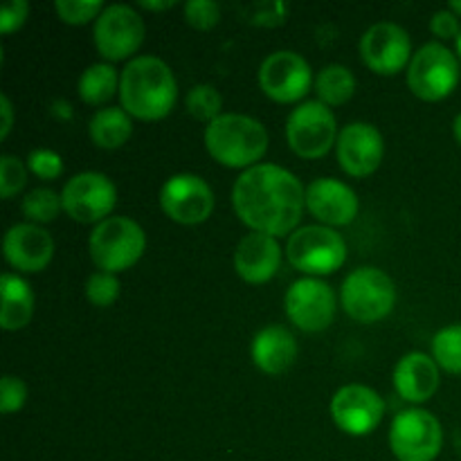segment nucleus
I'll use <instances>...</instances> for the list:
<instances>
[{"label": "nucleus", "mask_w": 461, "mask_h": 461, "mask_svg": "<svg viewBox=\"0 0 461 461\" xmlns=\"http://www.w3.org/2000/svg\"><path fill=\"white\" fill-rule=\"evenodd\" d=\"M232 207L250 232L270 237L295 232L306 207V189L295 174L279 165H255L232 187Z\"/></svg>", "instance_id": "obj_1"}, {"label": "nucleus", "mask_w": 461, "mask_h": 461, "mask_svg": "<svg viewBox=\"0 0 461 461\" xmlns=\"http://www.w3.org/2000/svg\"><path fill=\"white\" fill-rule=\"evenodd\" d=\"M178 99V84L162 59L135 57L120 72V102L131 117L144 122L162 120Z\"/></svg>", "instance_id": "obj_2"}, {"label": "nucleus", "mask_w": 461, "mask_h": 461, "mask_svg": "<svg viewBox=\"0 0 461 461\" xmlns=\"http://www.w3.org/2000/svg\"><path fill=\"white\" fill-rule=\"evenodd\" d=\"M268 131L259 120L241 113H223L205 129V147L216 162L230 169H250L268 151Z\"/></svg>", "instance_id": "obj_3"}, {"label": "nucleus", "mask_w": 461, "mask_h": 461, "mask_svg": "<svg viewBox=\"0 0 461 461\" xmlns=\"http://www.w3.org/2000/svg\"><path fill=\"white\" fill-rule=\"evenodd\" d=\"M147 250V234L138 221L129 216H111L95 225L88 239V252L93 264L104 273H122L140 261Z\"/></svg>", "instance_id": "obj_4"}, {"label": "nucleus", "mask_w": 461, "mask_h": 461, "mask_svg": "<svg viewBox=\"0 0 461 461\" xmlns=\"http://www.w3.org/2000/svg\"><path fill=\"white\" fill-rule=\"evenodd\" d=\"M342 309L351 320L372 324L387 318L396 304V286L387 273L374 266H363L342 282Z\"/></svg>", "instance_id": "obj_5"}, {"label": "nucleus", "mask_w": 461, "mask_h": 461, "mask_svg": "<svg viewBox=\"0 0 461 461\" xmlns=\"http://www.w3.org/2000/svg\"><path fill=\"white\" fill-rule=\"evenodd\" d=\"M286 255L293 268L306 275H331L347 261V243L327 225H304L288 237Z\"/></svg>", "instance_id": "obj_6"}, {"label": "nucleus", "mask_w": 461, "mask_h": 461, "mask_svg": "<svg viewBox=\"0 0 461 461\" xmlns=\"http://www.w3.org/2000/svg\"><path fill=\"white\" fill-rule=\"evenodd\" d=\"M338 124L336 115L327 104L311 99L302 102L300 106L293 108L286 120V140L288 147L300 158L318 160L327 156L331 147L338 142Z\"/></svg>", "instance_id": "obj_7"}, {"label": "nucleus", "mask_w": 461, "mask_h": 461, "mask_svg": "<svg viewBox=\"0 0 461 461\" xmlns=\"http://www.w3.org/2000/svg\"><path fill=\"white\" fill-rule=\"evenodd\" d=\"M459 84V61L446 45L426 43L412 54L408 88L423 102H441Z\"/></svg>", "instance_id": "obj_8"}, {"label": "nucleus", "mask_w": 461, "mask_h": 461, "mask_svg": "<svg viewBox=\"0 0 461 461\" xmlns=\"http://www.w3.org/2000/svg\"><path fill=\"white\" fill-rule=\"evenodd\" d=\"M444 446V430L428 410H405L390 428V448L399 461H435Z\"/></svg>", "instance_id": "obj_9"}, {"label": "nucleus", "mask_w": 461, "mask_h": 461, "mask_svg": "<svg viewBox=\"0 0 461 461\" xmlns=\"http://www.w3.org/2000/svg\"><path fill=\"white\" fill-rule=\"evenodd\" d=\"M63 212L77 223H95L111 219L117 203V189L108 176L99 171L77 174L63 185L61 192Z\"/></svg>", "instance_id": "obj_10"}, {"label": "nucleus", "mask_w": 461, "mask_h": 461, "mask_svg": "<svg viewBox=\"0 0 461 461\" xmlns=\"http://www.w3.org/2000/svg\"><path fill=\"white\" fill-rule=\"evenodd\" d=\"M142 16L131 5H108L95 21V45L97 52L108 61L129 59L144 43Z\"/></svg>", "instance_id": "obj_11"}, {"label": "nucleus", "mask_w": 461, "mask_h": 461, "mask_svg": "<svg viewBox=\"0 0 461 461\" xmlns=\"http://www.w3.org/2000/svg\"><path fill=\"white\" fill-rule=\"evenodd\" d=\"M284 309L288 320L302 331H324L336 318V293L318 277L297 279L286 291Z\"/></svg>", "instance_id": "obj_12"}, {"label": "nucleus", "mask_w": 461, "mask_h": 461, "mask_svg": "<svg viewBox=\"0 0 461 461\" xmlns=\"http://www.w3.org/2000/svg\"><path fill=\"white\" fill-rule=\"evenodd\" d=\"M313 72L309 61L293 50H277L268 54L259 68V86L266 97L279 104H293L306 97Z\"/></svg>", "instance_id": "obj_13"}, {"label": "nucleus", "mask_w": 461, "mask_h": 461, "mask_svg": "<svg viewBox=\"0 0 461 461\" xmlns=\"http://www.w3.org/2000/svg\"><path fill=\"white\" fill-rule=\"evenodd\" d=\"M214 192L196 174H176L162 185L160 207L174 223H205L214 212Z\"/></svg>", "instance_id": "obj_14"}, {"label": "nucleus", "mask_w": 461, "mask_h": 461, "mask_svg": "<svg viewBox=\"0 0 461 461\" xmlns=\"http://www.w3.org/2000/svg\"><path fill=\"white\" fill-rule=\"evenodd\" d=\"M360 57L376 75H396L412 61V41L396 23H376L360 39Z\"/></svg>", "instance_id": "obj_15"}, {"label": "nucleus", "mask_w": 461, "mask_h": 461, "mask_svg": "<svg viewBox=\"0 0 461 461\" xmlns=\"http://www.w3.org/2000/svg\"><path fill=\"white\" fill-rule=\"evenodd\" d=\"M385 403L381 396L367 385H351L340 387L331 399V417L342 432L351 437H365L376 430L381 423Z\"/></svg>", "instance_id": "obj_16"}, {"label": "nucleus", "mask_w": 461, "mask_h": 461, "mask_svg": "<svg viewBox=\"0 0 461 461\" xmlns=\"http://www.w3.org/2000/svg\"><path fill=\"white\" fill-rule=\"evenodd\" d=\"M338 162L354 178L372 176L381 167L385 142L381 131L367 122H351L342 126L336 142Z\"/></svg>", "instance_id": "obj_17"}, {"label": "nucleus", "mask_w": 461, "mask_h": 461, "mask_svg": "<svg viewBox=\"0 0 461 461\" xmlns=\"http://www.w3.org/2000/svg\"><path fill=\"white\" fill-rule=\"evenodd\" d=\"M7 264L18 273H41L54 257V239L36 223H16L7 230L3 241Z\"/></svg>", "instance_id": "obj_18"}, {"label": "nucleus", "mask_w": 461, "mask_h": 461, "mask_svg": "<svg viewBox=\"0 0 461 461\" xmlns=\"http://www.w3.org/2000/svg\"><path fill=\"white\" fill-rule=\"evenodd\" d=\"M358 207V196L342 180L315 178L306 187V210L327 228L354 223Z\"/></svg>", "instance_id": "obj_19"}, {"label": "nucleus", "mask_w": 461, "mask_h": 461, "mask_svg": "<svg viewBox=\"0 0 461 461\" xmlns=\"http://www.w3.org/2000/svg\"><path fill=\"white\" fill-rule=\"evenodd\" d=\"M282 266V248L277 239L264 232H250L234 250V270L248 284H266Z\"/></svg>", "instance_id": "obj_20"}, {"label": "nucleus", "mask_w": 461, "mask_h": 461, "mask_svg": "<svg viewBox=\"0 0 461 461\" xmlns=\"http://www.w3.org/2000/svg\"><path fill=\"white\" fill-rule=\"evenodd\" d=\"M394 387L410 403H426L439 387V365L432 356L412 351L396 363Z\"/></svg>", "instance_id": "obj_21"}, {"label": "nucleus", "mask_w": 461, "mask_h": 461, "mask_svg": "<svg viewBox=\"0 0 461 461\" xmlns=\"http://www.w3.org/2000/svg\"><path fill=\"white\" fill-rule=\"evenodd\" d=\"M250 356L261 372L279 376L297 360V340L288 329L270 324L252 338Z\"/></svg>", "instance_id": "obj_22"}, {"label": "nucleus", "mask_w": 461, "mask_h": 461, "mask_svg": "<svg viewBox=\"0 0 461 461\" xmlns=\"http://www.w3.org/2000/svg\"><path fill=\"white\" fill-rule=\"evenodd\" d=\"M0 327L5 331H21L34 315V291L18 273H3L0 277Z\"/></svg>", "instance_id": "obj_23"}, {"label": "nucleus", "mask_w": 461, "mask_h": 461, "mask_svg": "<svg viewBox=\"0 0 461 461\" xmlns=\"http://www.w3.org/2000/svg\"><path fill=\"white\" fill-rule=\"evenodd\" d=\"M88 133L99 149H120L129 142L131 133H133V122L122 106L99 108L90 117Z\"/></svg>", "instance_id": "obj_24"}, {"label": "nucleus", "mask_w": 461, "mask_h": 461, "mask_svg": "<svg viewBox=\"0 0 461 461\" xmlns=\"http://www.w3.org/2000/svg\"><path fill=\"white\" fill-rule=\"evenodd\" d=\"M315 93H318V102L327 104V106H342L356 93L354 72L340 63L324 66L315 77Z\"/></svg>", "instance_id": "obj_25"}, {"label": "nucleus", "mask_w": 461, "mask_h": 461, "mask_svg": "<svg viewBox=\"0 0 461 461\" xmlns=\"http://www.w3.org/2000/svg\"><path fill=\"white\" fill-rule=\"evenodd\" d=\"M120 93V75L111 63H93L79 77V97L90 106H102Z\"/></svg>", "instance_id": "obj_26"}, {"label": "nucleus", "mask_w": 461, "mask_h": 461, "mask_svg": "<svg viewBox=\"0 0 461 461\" xmlns=\"http://www.w3.org/2000/svg\"><path fill=\"white\" fill-rule=\"evenodd\" d=\"M21 210L30 219V223H52L59 216V212L63 210L61 194H57L50 187H36L23 198Z\"/></svg>", "instance_id": "obj_27"}, {"label": "nucleus", "mask_w": 461, "mask_h": 461, "mask_svg": "<svg viewBox=\"0 0 461 461\" xmlns=\"http://www.w3.org/2000/svg\"><path fill=\"white\" fill-rule=\"evenodd\" d=\"M432 358L448 374H461V324H450L432 338Z\"/></svg>", "instance_id": "obj_28"}, {"label": "nucleus", "mask_w": 461, "mask_h": 461, "mask_svg": "<svg viewBox=\"0 0 461 461\" xmlns=\"http://www.w3.org/2000/svg\"><path fill=\"white\" fill-rule=\"evenodd\" d=\"M185 106H187L189 115L198 122H214L216 117L223 115L221 108H223V97H221L219 90L210 84H198L185 97Z\"/></svg>", "instance_id": "obj_29"}, {"label": "nucleus", "mask_w": 461, "mask_h": 461, "mask_svg": "<svg viewBox=\"0 0 461 461\" xmlns=\"http://www.w3.org/2000/svg\"><path fill=\"white\" fill-rule=\"evenodd\" d=\"M86 300L90 302L97 309H108L117 302L120 297V279L113 273H104V270H97V273L90 275L86 279Z\"/></svg>", "instance_id": "obj_30"}, {"label": "nucleus", "mask_w": 461, "mask_h": 461, "mask_svg": "<svg viewBox=\"0 0 461 461\" xmlns=\"http://www.w3.org/2000/svg\"><path fill=\"white\" fill-rule=\"evenodd\" d=\"M54 9L68 25H86L90 21H97L99 14L106 7L102 0H57Z\"/></svg>", "instance_id": "obj_31"}, {"label": "nucleus", "mask_w": 461, "mask_h": 461, "mask_svg": "<svg viewBox=\"0 0 461 461\" xmlns=\"http://www.w3.org/2000/svg\"><path fill=\"white\" fill-rule=\"evenodd\" d=\"M27 183V167L21 158L5 153L0 156V196L7 201L21 192Z\"/></svg>", "instance_id": "obj_32"}, {"label": "nucleus", "mask_w": 461, "mask_h": 461, "mask_svg": "<svg viewBox=\"0 0 461 461\" xmlns=\"http://www.w3.org/2000/svg\"><path fill=\"white\" fill-rule=\"evenodd\" d=\"M185 21L194 27V30L207 32L212 27L219 25L221 21V7L214 0H189L185 5Z\"/></svg>", "instance_id": "obj_33"}, {"label": "nucleus", "mask_w": 461, "mask_h": 461, "mask_svg": "<svg viewBox=\"0 0 461 461\" xmlns=\"http://www.w3.org/2000/svg\"><path fill=\"white\" fill-rule=\"evenodd\" d=\"M27 169L41 180H57L63 174V160L52 149H32L27 156Z\"/></svg>", "instance_id": "obj_34"}, {"label": "nucleus", "mask_w": 461, "mask_h": 461, "mask_svg": "<svg viewBox=\"0 0 461 461\" xmlns=\"http://www.w3.org/2000/svg\"><path fill=\"white\" fill-rule=\"evenodd\" d=\"M27 401V385L18 376L5 374L0 381V412L12 414L25 405Z\"/></svg>", "instance_id": "obj_35"}, {"label": "nucleus", "mask_w": 461, "mask_h": 461, "mask_svg": "<svg viewBox=\"0 0 461 461\" xmlns=\"http://www.w3.org/2000/svg\"><path fill=\"white\" fill-rule=\"evenodd\" d=\"M27 14H30V5L25 0H12L3 7L0 12V32L5 36L12 34V32L21 30L27 21Z\"/></svg>", "instance_id": "obj_36"}, {"label": "nucleus", "mask_w": 461, "mask_h": 461, "mask_svg": "<svg viewBox=\"0 0 461 461\" xmlns=\"http://www.w3.org/2000/svg\"><path fill=\"white\" fill-rule=\"evenodd\" d=\"M430 30H432V34L439 36V39H455V41H457V36L461 32L459 16H457V14L450 12V9H441V12L432 14Z\"/></svg>", "instance_id": "obj_37"}, {"label": "nucleus", "mask_w": 461, "mask_h": 461, "mask_svg": "<svg viewBox=\"0 0 461 461\" xmlns=\"http://www.w3.org/2000/svg\"><path fill=\"white\" fill-rule=\"evenodd\" d=\"M0 115H3V124H0V138L5 140L14 126V106H12V102H9L7 95H0Z\"/></svg>", "instance_id": "obj_38"}, {"label": "nucleus", "mask_w": 461, "mask_h": 461, "mask_svg": "<svg viewBox=\"0 0 461 461\" xmlns=\"http://www.w3.org/2000/svg\"><path fill=\"white\" fill-rule=\"evenodd\" d=\"M140 7L149 12H165V9L176 7L174 0H140Z\"/></svg>", "instance_id": "obj_39"}, {"label": "nucleus", "mask_w": 461, "mask_h": 461, "mask_svg": "<svg viewBox=\"0 0 461 461\" xmlns=\"http://www.w3.org/2000/svg\"><path fill=\"white\" fill-rule=\"evenodd\" d=\"M453 131H455V138H457V142L461 144V113L457 117H455V124H453Z\"/></svg>", "instance_id": "obj_40"}, {"label": "nucleus", "mask_w": 461, "mask_h": 461, "mask_svg": "<svg viewBox=\"0 0 461 461\" xmlns=\"http://www.w3.org/2000/svg\"><path fill=\"white\" fill-rule=\"evenodd\" d=\"M448 9L453 14H457V16H461V0H455V3H450Z\"/></svg>", "instance_id": "obj_41"}, {"label": "nucleus", "mask_w": 461, "mask_h": 461, "mask_svg": "<svg viewBox=\"0 0 461 461\" xmlns=\"http://www.w3.org/2000/svg\"><path fill=\"white\" fill-rule=\"evenodd\" d=\"M457 54H459V61H461V32H459V36H457Z\"/></svg>", "instance_id": "obj_42"}]
</instances>
